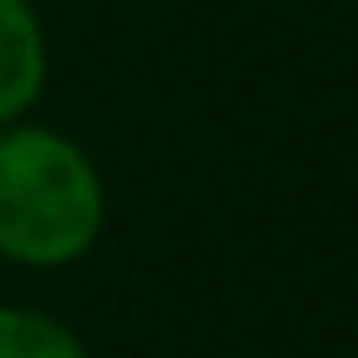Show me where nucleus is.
<instances>
[{
  "label": "nucleus",
  "mask_w": 358,
  "mask_h": 358,
  "mask_svg": "<svg viewBox=\"0 0 358 358\" xmlns=\"http://www.w3.org/2000/svg\"><path fill=\"white\" fill-rule=\"evenodd\" d=\"M106 185L74 137L37 122L0 127V258L69 268L101 243Z\"/></svg>",
  "instance_id": "nucleus-1"
},
{
  "label": "nucleus",
  "mask_w": 358,
  "mask_h": 358,
  "mask_svg": "<svg viewBox=\"0 0 358 358\" xmlns=\"http://www.w3.org/2000/svg\"><path fill=\"white\" fill-rule=\"evenodd\" d=\"M48 85V32L32 0H0V127L22 122Z\"/></svg>",
  "instance_id": "nucleus-2"
},
{
  "label": "nucleus",
  "mask_w": 358,
  "mask_h": 358,
  "mask_svg": "<svg viewBox=\"0 0 358 358\" xmlns=\"http://www.w3.org/2000/svg\"><path fill=\"white\" fill-rule=\"evenodd\" d=\"M0 358H90L69 322L32 306H0Z\"/></svg>",
  "instance_id": "nucleus-3"
}]
</instances>
